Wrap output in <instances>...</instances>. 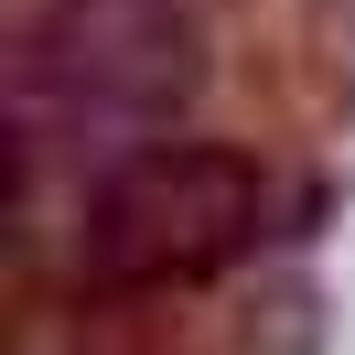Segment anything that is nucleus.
Wrapping results in <instances>:
<instances>
[{"label":"nucleus","mask_w":355,"mask_h":355,"mask_svg":"<svg viewBox=\"0 0 355 355\" xmlns=\"http://www.w3.org/2000/svg\"><path fill=\"white\" fill-rule=\"evenodd\" d=\"M194 87V22L183 0H44L11 54V119L33 162L119 173L130 151L173 140L162 119Z\"/></svg>","instance_id":"f257e3e1"},{"label":"nucleus","mask_w":355,"mask_h":355,"mask_svg":"<svg viewBox=\"0 0 355 355\" xmlns=\"http://www.w3.org/2000/svg\"><path fill=\"white\" fill-rule=\"evenodd\" d=\"M269 216H280V183L259 151L151 140L76 194V269L97 291H194L216 269L259 259Z\"/></svg>","instance_id":"f03ea898"}]
</instances>
